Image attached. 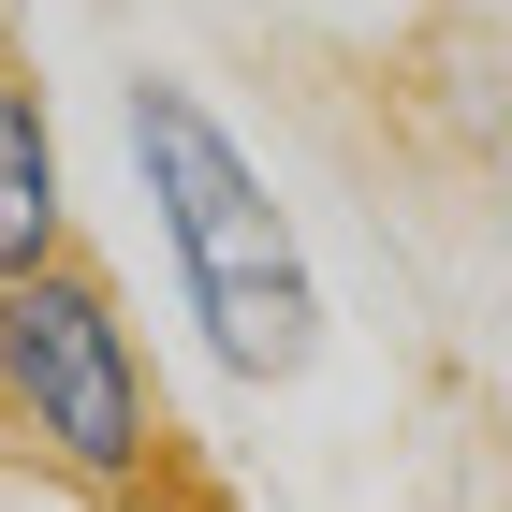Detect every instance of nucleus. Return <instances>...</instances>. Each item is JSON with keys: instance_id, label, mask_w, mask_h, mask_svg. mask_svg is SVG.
<instances>
[{"instance_id": "obj_1", "label": "nucleus", "mask_w": 512, "mask_h": 512, "mask_svg": "<svg viewBox=\"0 0 512 512\" xmlns=\"http://www.w3.org/2000/svg\"><path fill=\"white\" fill-rule=\"evenodd\" d=\"M118 132H132V176H147V220H161V264L191 293L205 352L235 381H308L322 366V264L293 235L278 176L249 161V132L205 103L191 74H132L118 88Z\"/></svg>"}, {"instance_id": "obj_2", "label": "nucleus", "mask_w": 512, "mask_h": 512, "mask_svg": "<svg viewBox=\"0 0 512 512\" xmlns=\"http://www.w3.org/2000/svg\"><path fill=\"white\" fill-rule=\"evenodd\" d=\"M0 439H15L59 498H88V512H132V498L176 483L161 366H147L118 278L88 264V249L0 278Z\"/></svg>"}, {"instance_id": "obj_3", "label": "nucleus", "mask_w": 512, "mask_h": 512, "mask_svg": "<svg viewBox=\"0 0 512 512\" xmlns=\"http://www.w3.org/2000/svg\"><path fill=\"white\" fill-rule=\"evenodd\" d=\"M74 264V161H59V118H44V74L0 59V278Z\"/></svg>"}, {"instance_id": "obj_4", "label": "nucleus", "mask_w": 512, "mask_h": 512, "mask_svg": "<svg viewBox=\"0 0 512 512\" xmlns=\"http://www.w3.org/2000/svg\"><path fill=\"white\" fill-rule=\"evenodd\" d=\"M132 512H235L220 483H161V498H132Z\"/></svg>"}]
</instances>
